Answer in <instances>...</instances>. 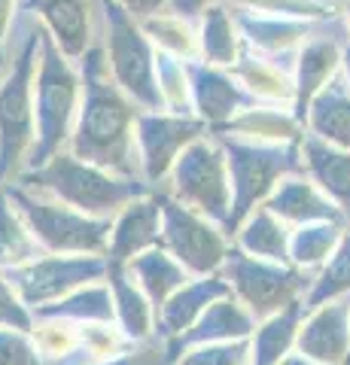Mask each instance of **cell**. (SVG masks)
Listing matches in <instances>:
<instances>
[{
  "label": "cell",
  "mask_w": 350,
  "mask_h": 365,
  "mask_svg": "<svg viewBox=\"0 0 350 365\" xmlns=\"http://www.w3.org/2000/svg\"><path fill=\"white\" fill-rule=\"evenodd\" d=\"M138 125V143L143 155V168L150 180H159L168 168L174 165V158L180 155L186 143H192L205 128V122L186 119V116H165V113L153 110L134 119Z\"/></svg>",
  "instance_id": "cell-9"
},
{
  "label": "cell",
  "mask_w": 350,
  "mask_h": 365,
  "mask_svg": "<svg viewBox=\"0 0 350 365\" xmlns=\"http://www.w3.org/2000/svg\"><path fill=\"white\" fill-rule=\"evenodd\" d=\"M344 9H347V25H350V0H347V6H344Z\"/></svg>",
  "instance_id": "cell-35"
},
{
  "label": "cell",
  "mask_w": 350,
  "mask_h": 365,
  "mask_svg": "<svg viewBox=\"0 0 350 365\" xmlns=\"http://www.w3.org/2000/svg\"><path fill=\"white\" fill-rule=\"evenodd\" d=\"M210 4H217V0H168L171 13L183 16V19H189V16H201Z\"/></svg>",
  "instance_id": "cell-33"
},
{
  "label": "cell",
  "mask_w": 350,
  "mask_h": 365,
  "mask_svg": "<svg viewBox=\"0 0 350 365\" xmlns=\"http://www.w3.org/2000/svg\"><path fill=\"white\" fill-rule=\"evenodd\" d=\"M344 311H326L311 323L308 335L302 338V344L308 347L314 356L320 359H335L344 347V323H341Z\"/></svg>",
  "instance_id": "cell-26"
},
{
  "label": "cell",
  "mask_w": 350,
  "mask_h": 365,
  "mask_svg": "<svg viewBox=\"0 0 350 365\" xmlns=\"http://www.w3.org/2000/svg\"><path fill=\"white\" fill-rule=\"evenodd\" d=\"M238 25L244 31V37L250 40L256 49L265 52H284L299 46L311 31V21H299V19H280V16H256V13H244L238 16Z\"/></svg>",
  "instance_id": "cell-17"
},
{
  "label": "cell",
  "mask_w": 350,
  "mask_h": 365,
  "mask_svg": "<svg viewBox=\"0 0 350 365\" xmlns=\"http://www.w3.org/2000/svg\"><path fill=\"white\" fill-rule=\"evenodd\" d=\"M341 64V52H338L335 43H326V40H314V43H304V49L299 55V79L296 86V119L308 116V107L317 91H323V86L329 83V76L338 71Z\"/></svg>",
  "instance_id": "cell-14"
},
{
  "label": "cell",
  "mask_w": 350,
  "mask_h": 365,
  "mask_svg": "<svg viewBox=\"0 0 350 365\" xmlns=\"http://www.w3.org/2000/svg\"><path fill=\"white\" fill-rule=\"evenodd\" d=\"M40 52V28L13 58V67L0 79V186L13 182L34 146V71Z\"/></svg>",
  "instance_id": "cell-5"
},
{
  "label": "cell",
  "mask_w": 350,
  "mask_h": 365,
  "mask_svg": "<svg viewBox=\"0 0 350 365\" xmlns=\"http://www.w3.org/2000/svg\"><path fill=\"white\" fill-rule=\"evenodd\" d=\"M143 34L155 43V49H165L177 55L183 61H195L198 58V34L189 28V21L177 13H153L140 19Z\"/></svg>",
  "instance_id": "cell-19"
},
{
  "label": "cell",
  "mask_w": 350,
  "mask_h": 365,
  "mask_svg": "<svg viewBox=\"0 0 350 365\" xmlns=\"http://www.w3.org/2000/svg\"><path fill=\"white\" fill-rule=\"evenodd\" d=\"M344 64H347V76H350V52H347V58H344Z\"/></svg>",
  "instance_id": "cell-34"
},
{
  "label": "cell",
  "mask_w": 350,
  "mask_h": 365,
  "mask_svg": "<svg viewBox=\"0 0 350 365\" xmlns=\"http://www.w3.org/2000/svg\"><path fill=\"white\" fill-rule=\"evenodd\" d=\"M174 162L180 195L210 213H222L229 204V182H225V158L217 146L195 137L180 150Z\"/></svg>",
  "instance_id": "cell-8"
},
{
  "label": "cell",
  "mask_w": 350,
  "mask_h": 365,
  "mask_svg": "<svg viewBox=\"0 0 350 365\" xmlns=\"http://www.w3.org/2000/svg\"><path fill=\"white\" fill-rule=\"evenodd\" d=\"M232 67H235V76L241 79V86L250 88L256 98H265V101H292V95H296V86H292V79L284 71H277L274 64H268V61H259V58L244 55V58H238Z\"/></svg>",
  "instance_id": "cell-22"
},
{
  "label": "cell",
  "mask_w": 350,
  "mask_h": 365,
  "mask_svg": "<svg viewBox=\"0 0 350 365\" xmlns=\"http://www.w3.org/2000/svg\"><path fill=\"white\" fill-rule=\"evenodd\" d=\"M287 155L274 150H253V146H229V170L238 192V210H247L250 204L271 186V180L284 174Z\"/></svg>",
  "instance_id": "cell-11"
},
{
  "label": "cell",
  "mask_w": 350,
  "mask_h": 365,
  "mask_svg": "<svg viewBox=\"0 0 350 365\" xmlns=\"http://www.w3.org/2000/svg\"><path fill=\"white\" fill-rule=\"evenodd\" d=\"M40 253H43L40 244L34 241L25 220L13 207V201L6 198V189L0 186V271L37 259Z\"/></svg>",
  "instance_id": "cell-18"
},
{
  "label": "cell",
  "mask_w": 350,
  "mask_h": 365,
  "mask_svg": "<svg viewBox=\"0 0 350 365\" xmlns=\"http://www.w3.org/2000/svg\"><path fill=\"white\" fill-rule=\"evenodd\" d=\"M198 55L213 67H232L238 61V34L229 6L220 0L201 13V34H198Z\"/></svg>",
  "instance_id": "cell-15"
},
{
  "label": "cell",
  "mask_w": 350,
  "mask_h": 365,
  "mask_svg": "<svg viewBox=\"0 0 350 365\" xmlns=\"http://www.w3.org/2000/svg\"><path fill=\"white\" fill-rule=\"evenodd\" d=\"M80 107V73L73 61L40 28V52L34 71V146L25 170L43 165L71 140Z\"/></svg>",
  "instance_id": "cell-2"
},
{
  "label": "cell",
  "mask_w": 350,
  "mask_h": 365,
  "mask_svg": "<svg viewBox=\"0 0 350 365\" xmlns=\"http://www.w3.org/2000/svg\"><path fill=\"white\" fill-rule=\"evenodd\" d=\"M6 198L25 220L34 241L43 253H86V256H107L110 241V220L88 216L67 204L43 195L37 189L21 186L19 180L4 182Z\"/></svg>",
  "instance_id": "cell-4"
},
{
  "label": "cell",
  "mask_w": 350,
  "mask_h": 365,
  "mask_svg": "<svg viewBox=\"0 0 350 365\" xmlns=\"http://www.w3.org/2000/svg\"><path fill=\"white\" fill-rule=\"evenodd\" d=\"M13 9H16V0H0V67L6 64V37H9Z\"/></svg>",
  "instance_id": "cell-31"
},
{
  "label": "cell",
  "mask_w": 350,
  "mask_h": 365,
  "mask_svg": "<svg viewBox=\"0 0 350 365\" xmlns=\"http://www.w3.org/2000/svg\"><path fill=\"white\" fill-rule=\"evenodd\" d=\"M16 180L21 186L37 189L43 195L67 204V207L101 216V220H110V213L125 207L131 195H138V186L131 180H122L107 168L83 162L71 150L55 153L31 170H21Z\"/></svg>",
  "instance_id": "cell-3"
},
{
  "label": "cell",
  "mask_w": 350,
  "mask_h": 365,
  "mask_svg": "<svg viewBox=\"0 0 350 365\" xmlns=\"http://www.w3.org/2000/svg\"><path fill=\"white\" fill-rule=\"evenodd\" d=\"M222 131L256 137V140H296L299 119L284 110H244L238 116L225 119Z\"/></svg>",
  "instance_id": "cell-21"
},
{
  "label": "cell",
  "mask_w": 350,
  "mask_h": 365,
  "mask_svg": "<svg viewBox=\"0 0 350 365\" xmlns=\"http://www.w3.org/2000/svg\"><path fill=\"white\" fill-rule=\"evenodd\" d=\"M171 213V244L177 247L180 259H186L192 268H213L222 256V247H220V237L210 232L207 225L195 222L189 213H180L177 207L168 210Z\"/></svg>",
  "instance_id": "cell-16"
},
{
  "label": "cell",
  "mask_w": 350,
  "mask_h": 365,
  "mask_svg": "<svg viewBox=\"0 0 350 365\" xmlns=\"http://www.w3.org/2000/svg\"><path fill=\"white\" fill-rule=\"evenodd\" d=\"M80 61V107L67 146L83 162L107 168L113 174H128L131 131L138 119L134 104L110 76L101 49H86Z\"/></svg>",
  "instance_id": "cell-1"
},
{
  "label": "cell",
  "mask_w": 350,
  "mask_h": 365,
  "mask_svg": "<svg viewBox=\"0 0 350 365\" xmlns=\"http://www.w3.org/2000/svg\"><path fill=\"white\" fill-rule=\"evenodd\" d=\"M247 244L256 253H265V256H284V235H280V228L268 220L262 213L259 216V222L250 228V235H247Z\"/></svg>",
  "instance_id": "cell-29"
},
{
  "label": "cell",
  "mask_w": 350,
  "mask_h": 365,
  "mask_svg": "<svg viewBox=\"0 0 350 365\" xmlns=\"http://www.w3.org/2000/svg\"><path fill=\"white\" fill-rule=\"evenodd\" d=\"M107 19V67L113 71L116 86L134 98L146 110H159L162 98L155 88L153 71V43L143 34L140 21L134 19L119 0H101Z\"/></svg>",
  "instance_id": "cell-6"
},
{
  "label": "cell",
  "mask_w": 350,
  "mask_h": 365,
  "mask_svg": "<svg viewBox=\"0 0 350 365\" xmlns=\"http://www.w3.org/2000/svg\"><path fill=\"white\" fill-rule=\"evenodd\" d=\"M155 225H159V210L150 201H131L122 207L116 225H110L107 259L122 262L134 253H140L146 244H153Z\"/></svg>",
  "instance_id": "cell-13"
},
{
  "label": "cell",
  "mask_w": 350,
  "mask_h": 365,
  "mask_svg": "<svg viewBox=\"0 0 350 365\" xmlns=\"http://www.w3.org/2000/svg\"><path fill=\"white\" fill-rule=\"evenodd\" d=\"M308 116H311V128L320 137L350 150V98H344L335 88L317 91L308 107Z\"/></svg>",
  "instance_id": "cell-20"
},
{
  "label": "cell",
  "mask_w": 350,
  "mask_h": 365,
  "mask_svg": "<svg viewBox=\"0 0 350 365\" xmlns=\"http://www.w3.org/2000/svg\"><path fill=\"white\" fill-rule=\"evenodd\" d=\"M189 365H244V347H232V350H205L198 359H192Z\"/></svg>",
  "instance_id": "cell-30"
},
{
  "label": "cell",
  "mask_w": 350,
  "mask_h": 365,
  "mask_svg": "<svg viewBox=\"0 0 350 365\" xmlns=\"http://www.w3.org/2000/svg\"><path fill=\"white\" fill-rule=\"evenodd\" d=\"M232 6L256 16H280V19H299V21H320L332 19L335 9L323 0H229Z\"/></svg>",
  "instance_id": "cell-25"
},
{
  "label": "cell",
  "mask_w": 350,
  "mask_h": 365,
  "mask_svg": "<svg viewBox=\"0 0 350 365\" xmlns=\"http://www.w3.org/2000/svg\"><path fill=\"white\" fill-rule=\"evenodd\" d=\"M28 9H37L43 31L71 61H80L88 49V9L86 0H28Z\"/></svg>",
  "instance_id": "cell-10"
},
{
  "label": "cell",
  "mask_w": 350,
  "mask_h": 365,
  "mask_svg": "<svg viewBox=\"0 0 350 365\" xmlns=\"http://www.w3.org/2000/svg\"><path fill=\"white\" fill-rule=\"evenodd\" d=\"M122 6L128 9V13L134 16V19H146V16H153V13H159L162 6H168V0H119Z\"/></svg>",
  "instance_id": "cell-32"
},
{
  "label": "cell",
  "mask_w": 350,
  "mask_h": 365,
  "mask_svg": "<svg viewBox=\"0 0 350 365\" xmlns=\"http://www.w3.org/2000/svg\"><path fill=\"white\" fill-rule=\"evenodd\" d=\"M304 155H308V165L314 168V174L323 186L341 201H350V153H338L332 146L308 140Z\"/></svg>",
  "instance_id": "cell-24"
},
{
  "label": "cell",
  "mask_w": 350,
  "mask_h": 365,
  "mask_svg": "<svg viewBox=\"0 0 350 365\" xmlns=\"http://www.w3.org/2000/svg\"><path fill=\"white\" fill-rule=\"evenodd\" d=\"M0 365H43L31 332L0 326Z\"/></svg>",
  "instance_id": "cell-27"
},
{
  "label": "cell",
  "mask_w": 350,
  "mask_h": 365,
  "mask_svg": "<svg viewBox=\"0 0 350 365\" xmlns=\"http://www.w3.org/2000/svg\"><path fill=\"white\" fill-rule=\"evenodd\" d=\"M0 326L21 329V332H31V326H34L31 307L19 299V292L13 289V283L6 280L4 271H0Z\"/></svg>",
  "instance_id": "cell-28"
},
{
  "label": "cell",
  "mask_w": 350,
  "mask_h": 365,
  "mask_svg": "<svg viewBox=\"0 0 350 365\" xmlns=\"http://www.w3.org/2000/svg\"><path fill=\"white\" fill-rule=\"evenodd\" d=\"M153 71H155V88H159L162 107L174 110L177 116H183L189 110V76H186V64L183 58L155 49L153 52Z\"/></svg>",
  "instance_id": "cell-23"
},
{
  "label": "cell",
  "mask_w": 350,
  "mask_h": 365,
  "mask_svg": "<svg viewBox=\"0 0 350 365\" xmlns=\"http://www.w3.org/2000/svg\"><path fill=\"white\" fill-rule=\"evenodd\" d=\"M189 95L195 101V110L205 122L222 125L225 119H232L241 107V88L235 86V79L229 73H222L213 64H189Z\"/></svg>",
  "instance_id": "cell-12"
},
{
  "label": "cell",
  "mask_w": 350,
  "mask_h": 365,
  "mask_svg": "<svg viewBox=\"0 0 350 365\" xmlns=\"http://www.w3.org/2000/svg\"><path fill=\"white\" fill-rule=\"evenodd\" d=\"M4 274L19 292V299L31 311H37L40 304L61 299V295L73 292L76 287H86L92 280H104L107 259L86 256V253H40L37 259L21 262L16 268H6Z\"/></svg>",
  "instance_id": "cell-7"
}]
</instances>
